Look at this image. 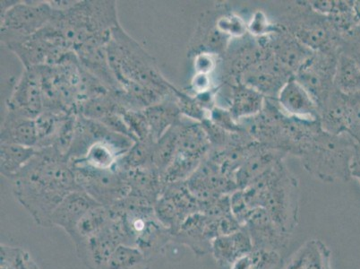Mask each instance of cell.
<instances>
[{"instance_id":"1f68e13d","label":"cell","mask_w":360,"mask_h":269,"mask_svg":"<svg viewBox=\"0 0 360 269\" xmlns=\"http://www.w3.org/2000/svg\"><path fill=\"white\" fill-rule=\"evenodd\" d=\"M0 269H41L27 251L21 247L0 245Z\"/></svg>"},{"instance_id":"e0dca14e","label":"cell","mask_w":360,"mask_h":269,"mask_svg":"<svg viewBox=\"0 0 360 269\" xmlns=\"http://www.w3.org/2000/svg\"><path fill=\"white\" fill-rule=\"evenodd\" d=\"M100 203L82 189L75 190L65 196L51 216L52 226L63 229L68 236L75 226L90 210L100 206Z\"/></svg>"},{"instance_id":"ab89813d","label":"cell","mask_w":360,"mask_h":269,"mask_svg":"<svg viewBox=\"0 0 360 269\" xmlns=\"http://www.w3.org/2000/svg\"><path fill=\"white\" fill-rule=\"evenodd\" d=\"M352 178L358 180L360 185V165L358 163H353L352 169Z\"/></svg>"},{"instance_id":"d590c367","label":"cell","mask_w":360,"mask_h":269,"mask_svg":"<svg viewBox=\"0 0 360 269\" xmlns=\"http://www.w3.org/2000/svg\"><path fill=\"white\" fill-rule=\"evenodd\" d=\"M276 24L271 25L266 18V16L262 11L255 13L251 19L250 24L248 29L250 34L255 38L263 37V36L270 35L276 30Z\"/></svg>"},{"instance_id":"f35d334b","label":"cell","mask_w":360,"mask_h":269,"mask_svg":"<svg viewBox=\"0 0 360 269\" xmlns=\"http://www.w3.org/2000/svg\"><path fill=\"white\" fill-rule=\"evenodd\" d=\"M353 11H354L356 25H358V27L360 29V0L353 1Z\"/></svg>"},{"instance_id":"ffe728a7","label":"cell","mask_w":360,"mask_h":269,"mask_svg":"<svg viewBox=\"0 0 360 269\" xmlns=\"http://www.w3.org/2000/svg\"><path fill=\"white\" fill-rule=\"evenodd\" d=\"M172 241L186 246L198 256L211 254L212 238L208 216L202 212L188 216L173 235Z\"/></svg>"},{"instance_id":"4316f807","label":"cell","mask_w":360,"mask_h":269,"mask_svg":"<svg viewBox=\"0 0 360 269\" xmlns=\"http://www.w3.org/2000/svg\"><path fill=\"white\" fill-rule=\"evenodd\" d=\"M112 218V212H111L110 208L103 205L98 206L96 208L90 210L78 222L70 237L73 241L74 244H77L78 242L84 241V239L103 231L110 225Z\"/></svg>"},{"instance_id":"9c48e42d","label":"cell","mask_w":360,"mask_h":269,"mask_svg":"<svg viewBox=\"0 0 360 269\" xmlns=\"http://www.w3.org/2000/svg\"><path fill=\"white\" fill-rule=\"evenodd\" d=\"M71 162V161H70ZM77 184L104 206H111L130 194L125 173L120 170H100L78 162H71Z\"/></svg>"},{"instance_id":"603a6c76","label":"cell","mask_w":360,"mask_h":269,"mask_svg":"<svg viewBox=\"0 0 360 269\" xmlns=\"http://www.w3.org/2000/svg\"><path fill=\"white\" fill-rule=\"evenodd\" d=\"M283 269H333L332 252L320 239H310L291 256Z\"/></svg>"},{"instance_id":"5b68a950","label":"cell","mask_w":360,"mask_h":269,"mask_svg":"<svg viewBox=\"0 0 360 269\" xmlns=\"http://www.w3.org/2000/svg\"><path fill=\"white\" fill-rule=\"evenodd\" d=\"M211 149L210 140L201 123H185L181 120L174 158L162 177L163 186L186 182Z\"/></svg>"},{"instance_id":"d6a6232c","label":"cell","mask_w":360,"mask_h":269,"mask_svg":"<svg viewBox=\"0 0 360 269\" xmlns=\"http://www.w3.org/2000/svg\"><path fill=\"white\" fill-rule=\"evenodd\" d=\"M216 27L222 34L231 39L243 37L248 34V27L240 16L234 14H225L219 16L215 20Z\"/></svg>"},{"instance_id":"ac0fdd59","label":"cell","mask_w":360,"mask_h":269,"mask_svg":"<svg viewBox=\"0 0 360 269\" xmlns=\"http://www.w3.org/2000/svg\"><path fill=\"white\" fill-rule=\"evenodd\" d=\"M276 100L288 116L319 120V109L315 101L294 77L284 85Z\"/></svg>"},{"instance_id":"ba28073f","label":"cell","mask_w":360,"mask_h":269,"mask_svg":"<svg viewBox=\"0 0 360 269\" xmlns=\"http://www.w3.org/2000/svg\"><path fill=\"white\" fill-rule=\"evenodd\" d=\"M49 1H18L1 14V42L8 46L37 34L53 18Z\"/></svg>"},{"instance_id":"2e32d148","label":"cell","mask_w":360,"mask_h":269,"mask_svg":"<svg viewBox=\"0 0 360 269\" xmlns=\"http://www.w3.org/2000/svg\"><path fill=\"white\" fill-rule=\"evenodd\" d=\"M356 101L355 95H346L335 89L319 108L321 127L327 133L347 134L350 113Z\"/></svg>"},{"instance_id":"52a82bcc","label":"cell","mask_w":360,"mask_h":269,"mask_svg":"<svg viewBox=\"0 0 360 269\" xmlns=\"http://www.w3.org/2000/svg\"><path fill=\"white\" fill-rule=\"evenodd\" d=\"M340 55L338 45L314 51L294 78L309 92L319 109L335 89L337 64Z\"/></svg>"},{"instance_id":"6da1fadb","label":"cell","mask_w":360,"mask_h":269,"mask_svg":"<svg viewBox=\"0 0 360 269\" xmlns=\"http://www.w3.org/2000/svg\"><path fill=\"white\" fill-rule=\"evenodd\" d=\"M11 180L15 199L45 228L51 227V216L65 196L81 189L70 160L52 146L37 149Z\"/></svg>"},{"instance_id":"e575fe53","label":"cell","mask_w":360,"mask_h":269,"mask_svg":"<svg viewBox=\"0 0 360 269\" xmlns=\"http://www.w3.org/2000/svg\"><path fill=\"white\" fill-rule=\"evenodd\" d=\"M340 52L349 56L360 65V29H356L352 34L340 38Z\"/></svg>"},{"instance_id":"30bf717a","label":"cell","mask_w":360,"mask_h":269,"mask_svg":"<svg viewBox=\"0 0 360 269\" xmlns=\"http://www.w3.org/2000/svg\"><path fill=\"white\" fill-rule=\"evenodd\" d=\"M153 208L157 218L173 236L188 216L201 212V202L189 192L186 182H179L165 186Z\"/></svg>"},{"instance_id":"484cf974","label":"cell","mask_w":360,"mask_h":269,"mask_svg":"<svg viewBox=\"0 0 360 269\" xmlns=\"http://www.w3.org/2000/svg\"><path fill=\"white\" fill-rule=\"evenodd\" d=\"M37 153L35 147L16 144L1 143L0 146V173L6 178L13 180Z\"/></svg>"},{"instance_id":"7a4b0ae2","label":"cell","mask_w":360,"mask_h":269,"mask_svg":"<svg viewBox=\"0 0 360 269\" xmlns=\"http://www.w3.org/2000/svg\"><path fill=\"white\" fill-rule=\"evenodd\" d=\"M107 55L111 70L122 92L134 85H141L167 97L174 95L176 88L160 74L155 58L120 25L111 32Z\"/></svg>"},{"instance_id":"8d00e7d4","label":"cell","mask_w":360,"mask_h":269,"mask_svg":"<svg viewBox=\"0 0 360 269\" xmlns=\"http://www.w3.org/2000/svg\"><path fill=\"white\" fill-rule=\"evenodd\" d=\"M218 56L209 54V52H200L195 56V74H211L215 70L217 65Z\"/></svg>"},{"instance_id":"7c38bea8","label":"cell","mask_w":360,"mask_h":269,"mask_svg":"<svg viewBox=\"0 0 360 269\" xmlns=\"http://www.w3.org/2000/svg\"><path fill=\"white\" fill-rule=\"evenodd\" d=\"M6 107L8 113L34 120L44 113L41 67L25 68Z\"/></svg>"},{"instance_id":"44dd1931","label":"cell","mask_w":360,"mask_h":269,"mask_svg":"<svg viewBox=\"0 0 360 269\" xmlns=\"http://www.w3.org/2000/svg\"><path fill=\"white\" fill-rule=\"evenodd\" d=\"M253 249L250 235L243 226L237 232L218 236L212 239L211 254L219 265L231 267L236 261Z\"/></svg>"},{"instance_id":"8fae6325","label":"cell","mask_w":360,"mask_h":269,"mask_svg":"<svg viewBox=\"0 0 360 269\" xmlns=\"http://www.w3.org/2000/svg\"><path fill=\"white\" fill-rule=\"evenodd\" d=\"M293 77L292 72L270 52L245 70L238 83L254 88L269 99H277L284 85Z\"/></svg>"},{"instance_id":"8992f818","label":"cell","mask_w":360,"mask_h":269,"mask_svg":"<svg viewBox=\"0 0 360 269\" xmlns=\"http://www.w3.org/2000/svg\"><path fill=\"white\" fill-rule=\"evenodd\" d=\"M278 24L295 36L311 51L339 46L340 39L333 31L328 18L314 11L307 2H296L280 18Z\"/></svg>"},{"instance_id":"74e56055","label":"cell","mask_w":360,"mask_h":269,"mask_svg":"<svg viewBox=\"0 0 360 269\" xmlns=\"http://www.w3.org/2000/svg\"><path fill=\"white\" fill-rule=\"evenodd\" d=\"M356 101L350 113L348 130L349 134L356 144L360 143V94H356Z\"/></svg>"},{"instance_id":"60d3db41","label":"cell","mask_w":360,"mask_h":269,"mask_svg":"<svg viewBox=\"0 0 360 269\" xmlns=\"http://www.w3.org/2000/svg\"><path fill=\"white\" fill-rule=\"evenodd\" d=\"M354 163L360 165V143L356 145Z\"/></svg>"},{"instance_id":"4dcf8cb0","label":"cell","mask_w":360,"mask_h":269,"mask_svg":"<svg viewBox=\"0 0 360 269\" xmlns=\"http://www.w3.org/2000/svg\"><path fill=\"white\" fill-rule=\"evenodd\" d=\"M280 261L278 251L254 249L236 261L230 269H274Z\"/></svg>"},{"instance_id":"9a60e30c","label":"cell","mask_w":360,"mask_h":269,"mask_svg":"<svg viewBox=\"0 0 360 269\" xmlns=\"http://www.w3.org/2000/svg\"><path fill=\"white\" fill-rule=\"evenodd\" d=\"M266 36L271 54L294 75L314 54L278 23L276 30Z\"/></svg>"},{"instance_id":"836d02e7","label":"cell","mask_w":360,"mask_h":269,"mask_svg":"<svg viewBox=\"0 0 360 269\" xmlns=\"http://www.w3.org/2000/svg\"><path fill=\"white\" fill-rule=\"evenodd\" d=\"M211 123L220 127L221 129L228 131L231 133H238L245 131L242 125L236 120L232 116L230 111L224 109V108L215 106L209 111L208 118Z\"/></svg>"},{"instance_id":"277c9868","label":"cell","mask_w":360,"mask_h":269,"mask_svg":"<svg viewBox=\"0 0 360 269\" xmlns=\"http://www.w3.org/2000/svg\"><path fill=\"white\" fill-rule=\"evenodd\" d=\"M356 145L348 134L336 136L321 129L297 157L309 175L323 182H348L352 178Z\"/></svg>"},{"instance_id":"f546056e","label":"cell","mask_w":360,"mask_h":269,"mask_svg":"<svg viewBox=\"0 0 360 269\" xmlns=\"http://www.w3.org/2000/svg\"><path fill=\"white\" fill-rule=\"evenodd\" d=\"M150 263L139 248L120 245L101 269H150Z\"/></svg>"},{"instance_id":"d4e9b609","label":"cell","mask_w":360,"mask_h":269,"mask_svg":"<svg viewBox=\"0 0 360 269\" xmlns=\"http://www.w3.org/2000/svg\"><path fill=\"white\" fill-rule=\"evenodd\" d=\"M0 139L1 143L16 144L36 149L38 134L35 120L8 111L2 124Z\"/></svg>"},{"instance_id":"5bb4252c","label":"cell","mask_w":360,"mask_h":269,"mask_svg":"<svg viewBox=\"0 0 360 269\" xmlns=\"http://www.w3.org/2000/svg\"><path fill=\"white\" fill-rule=\"evenodd\" d=\"M243 226L250 235L254 249L279 252L290 239L264 208H252Z\"/></svg>"},{"instance_id":"7402d4cb","label":"cell","mask_w":360,"mask_h":269,"mask_svg":"<svg viewBox=\"0 0 360 269\" xmlns=\"http://www.w3.org/2000/svg\"><path fill=\"white\" fill-rule=\"evenodd\" d=\"M230 106L229 111L238 123L250 119L264 109L266 97L248 85L238 83L229 85Z\"/></svg>"},{"instance_id":"cb8c5ba5","label":"cell","mask_w":360,"mask_h":269,"mask_svg":"<svg viewBox=\"0 0 360 269\" xmlns=\"http://www.w3.org/2000/svg\"><path fill=\"white\" fill-rule=\"evenodd\" d=\"M148 124L150 139L157 142L160 137L181 120V113L174 96L143 110Z\"/></svg>"},{"instance_id":"4fadbf2b","label":"cell","mask_w":360,"mask_h":269,"mask_svg":"<svg viewBox=\"0 0 360 269\" xmlns=\"http://www.w3.org/2000/svg\"><path fill=\"white\" fill-rule=\"evenodd\" d=\"M113 215V214H112ZM124 245L122 232L115 218L103 231L75 244L78 258L89 269H101L117 248Z\"/></svg>"},{"instance_id":"83f0119b","label":"cell","mask_w":360,"mask_h":269,"mask_svg":"<svg viewBox=\"0 0 360 269\" xmlns=\"http://www.w3.org/2000/svg\"><path fill=\"white\" fill-rule=\"evenodd\" d=\"M335 87L346 95L360 94V65L342 52L337 64Z\"/></svg>"},{"instance_id":"f1b7e54d","label":"cell","mask_w":360,"mask_h":269,"mask_svg":"<svg viewBox=\"0 0 360 269\" xmlns=\"http://www.w3.org/2000/svg\"><path fill=\"white\" fill-rule=\"evenodd\" d=\"M180 123L174 125L157 141L153 146L150 165L163 175L174 158L178 144Z\"/></svg>"},{"instance_id":"d6986e66","label":"cell","mask_w":360,"mask_h":269,"mask_svg":"<svg viewBox=\"0 0 360 269\" xmlns=\"http://www.w3.org/2000/svg\"><path fill=\"white\" fill-rule=\"evenodd\" d=\"M287 155L281 151L271 147L258 145L251 155L245 161L243 165L236 173L235 180L238 189H244L263 176L268 170L281 162H283Z\"/></svg>"},{"instance_id":"3957f363","label":"cell","mask_w":360,"mask_h":269,"mask_svg":"<svg viewBox=\"0 0 360 269\" xmlns=\"http://www.w3.org/2000/svg\"><path fill=\"white\" fill-rule=\"evenodd\" d=\"M242 190L251 208H264L284 234H292L299 221V182L283 162Z\"/></svg>"}]
</instances>
